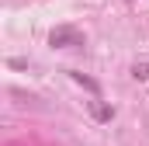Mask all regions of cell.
Wrapping results in <instances>:
<instances>
[{"label": "cell", "instance_id": "cell-4", "mask_svg": "<svg viewBox=\"0 0 149 146\" xmlns=\"http://www.w3.org/2000/svg\"><path fill=\"white\" fill-rule=\"evenodd\" d=\"M132 77L135 80H149V63H135L132 66Z\"/></svg>", "mask_w": 149, "mask_h": 146}, {"label": "cell", "instance_id": "cell-1", "mask_svg": "<svg viewBox=\"0 0 149 146\" xmlns=\"http://www.w3.org/2000/svg\"><path fill=\"white\" fill-rule=\"evenodd\" d=\"M49 45L52 49H73V45H83V35L76 32L73 25H59L49 32Z\"/></svg>", "mask_w": 149, "mask_h": 146}, {"label": "cell", "instance_id": "cell-3", "mask_svg": "<svg viewBox=\"0 0 149 146\" xmlns=\"http://www.w3.org/2000/svg\"><path fill=\"white\" fill-rule=\"evenodd\" d=\"M70 80L80 84V87H87L90 94H97V91H101V87H97V80H90V77H83V73H76V70H70Z\"/></svg>", "mask_w": 149, "mask_h": 146}, {"label": "cell", "instance_id": "cell-2", "mask_svg": "<svg viewBox=\"0 0 149 146\" xmlns=\"http://www.w3.org/2000/svg\"><path fill=\"white\" fill-rule=\"evenodd\" d=\"M90 115H94L97 122H111V118H114V108L104 105V101H90Z\"/></svg>", "mask_w": 149, "mask_h": 146}]
</instances>
